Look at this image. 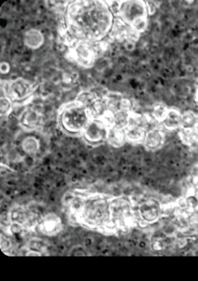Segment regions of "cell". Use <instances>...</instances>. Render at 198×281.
Segmentation results:
<instances>
[{"label": "cell", "instance_id": "obj_1", "mask_svg": "<svg viewBox=\"0 0 198 281\" xmlns=\"http://www.w3.org/2000/svg\"><path fill=\"white\" fill-rule=\"evenodd\" d=\"M114 15L107 2L75 1L65 8L64 24L77 42H101L110 34Z\"/></svg>", "mask_w": 198, "mask_h": 281}, {"label": "cell", "instance_id": "obj_2", "mask_svg": "<svg viewBox=\"0 0 198 281\" xmlns=\"http://www.w3.org/2000/svg\"><path fill=\"white\" fill-rule=\"evenodd\" d=\"M76 221L87 229L116 232L111 224L110 198L99 193L87 195Z\"/></svg>", "mask_w": 198, "mask_h": 281}, {"label": "cell", "instance_id": "obj_3", "mask_svg": "<svg viewBox=\"0 0 198 281\" xmlns=\"http://www.w3.org/2000/svg\"><path fill=\"white\" fill-rule=\"evenodd\" d=\"M91 116L85 106L76 100L63 106L58 115L60 127L68 135H82Z\"/></svg>", "mask_w": 198, "mask_h": 281}, {"label": "cell", "instance_id": "obj_4", "mask_svg": "<svg viewBox=\"0 0 198 281\" xmlns=\"http://www.w3.org/2000/svg\"><path fill=\"white\" fill-rule=\"evenodd\" d=\"M110 213L112 225L116 231H128L136 225L138 216L128 197L110 198Z\"/></svg>", "mask_w": 198, "mask_h": 281}, {"label": "cell", "instance_id": "obj_5", "mask_svg": "<svg viewBox=\"0 0 198 281\" xmlns=\"http://www.w3.org/2000/svg\"><path fill=\"white\" fill-rule=\"evenodd\" d=\"M148 6L144 1L121 2L117 17L139 33L148 28Z\"/></svg>", "mask_w": 198, "mask_h": 281}, {"label": "cell", "instance_id": "obj_6", "mask_svg": "<svg viewBox=\"0 0 198 281\" xmlns=\"http://www.w3.org/2000/svg\"><path fill=\"white\" fill-rule=\"evenodd\" d=\"M97 55L98 52L94 43L78 42L68 49L67 57L83 68H89L94 65Z\"/></svg>", "mask_w": 198, "mask_h": 281}, {"label": "cell", "instance_id": "obj_7", "mask_svg": "<svg viewBox=\"0 0 198 281\" xmlns=\"http://www.w3.org/2000/svg\"><path fill=\"white\" fill-rule=\"evenodd\" d=\"M41 219V214L28 207L15 206L9 212L11 224L19 225L23 229L37 228Z\"/></svg>", "mask_w": 198, "mask_h": 281}, {"label": "cell", "instance_id": "obj_8", "mask_svg": "<svg viewBox=\"0 0 198 281\" xmlns=\"http://www.w3.org/2000/svg\"><path fill=\"white\" fill-rule=\"evenodd\" d=\"M3 92L12 103H19L26 101L32 95L33 86L24 78H17L10 82Z\"/></svg>", "mask_w": 198, "mask_h": 281}, {"label": "cell", "instance_id": "obj_9", "mask_svg": "<svg viewBox=\"0 0 198 281\" xmlns=\"http://www.w3.org/2000/svg\"><path fill=\"white\" fill-rule=\"evenodd\" d=\"M109 129L99 119H91L82 135L86 142L92 146H97L107 139Z\"/></svg>", "mask_w": 198, "mask_h": 281}, {"label": "cell", "instance_id": "obj_10", "mask_svg": "<svg viewBox=\"0 0 198 281\" xmlns=\"http://www.w3.org/2000/svg\"><path fill=\"white\" fill-rule=\"evenodd\" d=\"M162 206L155 199H148L140 205L136 215L141 222L146 224H154L162 215Z\"/></svg>", "mask_w": 198, "mask_h": 281}, {"label": "cell", "instance_id": "obj_11", "mask_svg": "<svg viewBox=\"0 0 198 281\" xmlns=\"http://www.w3.org/2000/svg\"><path fill=\"white\" fill-rule=\"evenodd\" d=\"M36 228L46 236H55L62 231V221L56 214L49 213L42 217Z\"/></svg>", "mask_w": 198, "mask_h": 281}, {"label": "cell", "instance_id": "obj_12", "mask_svg": "<svg viewBox=\"0 0 198 281\" xmlns=\"http://www.w3.org/2000/svg\"><path fill=\"white\" fill-rule=\"evenodd\" d=\"M43 123V115L33 109H26L19 118V124L26 130H34Z\"/></svg>", "mask_w": 198, "mask_h": 281}, {"label": "cell", "instance_id": "obj_13", "mask_svg": "<svg viewBox=\"0 0 198 281\" xmlns=\"http://www.w3.org/2000/svg\"><path fill=\"white\" fill-rule=\"evenodd\" d=\"M165 134L158 128L148 130L143 145L149 151H155L164 146Z\"/></svg>", "mask_w": 198, "mask_h": 281}, {"label": "cell", "instance_id": "obj_14", "mask_svg": "<svg viewBox=\"0 0 198 281\" xmlns=\"http://www.w3.org/2000/svg\"><path fill=\"white\" fill-rule=\"evenodd\" d=\"M161 124L167 130L180 129L183 125V113L177 109L169 108L167 116Z\"/></svg>", "mask_w": 198, "mask_h": 281}, {"label": "cell", "instance_id": "obj_15", "mask_svg": "<svg viewBox=\"0 0 198 281\" xmlns=\"http://www.w3.org/2000/svg\"><path fill=\"white\" fill-rule=\"evenodd\" d=\"M129 26L127 24H125L120 17L116 16L113 20V26H112L110 34H109L112 40L119 42H125Z\"/></svg>", "mask_w": 198, "mask_h": 281}, {"label": "cell", "instance_id": "obj_16", "mask_svg": "<svg viewBox=\"0 0 198 281\" xmlns=\"http://www.w3.org/2000/svg\"><path fill=\"white\" fill-rule=\"evenodd\" d=\"M106 141L113 148H122L125 145V143L127 142L125 129H118L115 126L109 129Z\"/></svg>", "mask_w": 198, "mask_h": 281}, {"label": "cell", "instance_id": "obj_17", "mask_svg": "<svg viewBox=\"0 0 198 281\" xmlns=\"http://www.w3.org/2000/svg\"><path fill=\"white\" fill-rule=\"evenodd\" d=\"M125 130L128 143L143 144L147 133V131L143 127H127Z\"/></svg>", "mask_w": 198, "mask_h": 281}, {"label": "cell", "instance_id": "obj_18", "mask_svg": "<svg viewBox=\"0 0 198 281\" xmlns=\"http://www.w3.org/2000/svg\"><path fill=\"white\" fill-rule=\"evenodd\" d=\"M44 42V37L39 30H30L26 32L24 37L25 45L30 49H38Z\"/></svg>", "mask_w": 198, "mask_h": 281}, {"label": "cell", "instance_id": "obj_19", "mask_svg": "<svg viewBox=\"0 0 198 281\" xmlns=\"http://www.w3.org/2000/svg\"><path fill=\"white\" fill-rule=\"evenodd\" d=\"M179 138L183 144L187 146L193 147L198 145V132L193 129L181 128L179 131Z\"/></svg>", "mask_w": 198, "mask_h": 281}, {"label": "cell", "instance_id": "obj_20", "mask_svg": "<svg viewBox=\"0 0 198 281\" xmlns=\"http://www.w3.org/2000/svg\"><path fill=\"white\" fill-rule=\"evenodd\" d=\"M91 119H100L103 117V115L107 111L106 102L103 97H98V98L87 109Z\"/></svg>", "mask_w": 198, "mask_h": 281}, {"label": "cell", "instance_id": "obj_21", "mask_svg": "<svg viewBox=\"0 0 198 281\" xmlns=\"http://www.w3.org/2000/svg\"><path fill=\"white\" fill-rule=\"evenodd\" d=\"M123 96L119 93L110 92L103 96V99L106 102L107 110L116 113L120 110V103Z\"/></svg>", "mask_w": 198, "mask_h": 281}, {"label": "cell", "instance_id": "obj_22", "mask_svg": "<svg viewBox=\"0 0 198 281\" xmlns=\"http://www.w3.org/2000/svg\"><path fill=\"white\" fill-rule=\"evenodd\" d=\"M98 97H98L95 93L92 92V91H84V92L80 93L77 96L75 100L78 102L80 104H82L83 106H85L87 110Z\"/></svg>", "mask_w": 198, "mask_h": 281}, {"label": "cell", "instance_id": "obj_23", "mask_svg": "<svg viewBox=\"0 0 198 281\" xmlns=\"http://www.w3.org/2000/svg\"><path fill=\"white\" fill-rule=\"evenodd\" d=\"M39 142L37 139L34 137H27L24 139L23 144H22V148L23 151L30 155H35L37 154L39 150Z\"/></svg>", "mask_w": 198, "mask_h": 281}, {"label": "cell", "instance_id": "obj_24", "mask_svg": "<svg viewBox=\"0 0 198 281\" xmlns=\"http://www.w3.org/2000/svg\"><path fill=\"white\" fill-rule=\"evenodd\" d=\"M129 113L124 110L114 113V126L121 129H126L129 125Z\"/></svg>", "mask_w": 198, "mask_h": 281}, {"label": "cell", "instance_id": "obj_25", "mask_svg": "<svg viewBox=\"0 0 198 281\" xmlns=\"http://www.w3.org/2000/svg\"><path fill=\"white\" fill-rule=\"evenodd\" d=\"M169 108L164 103H158L155 105L153 109L152 116L155 120L159 123H162V122L165 118L168 112Z\"/></svg>", "mask_w": 198, "mask_h": 281}, {"label": "cell", "instance_id": "obj_26", "mask_svg": "<svg viewBox=\"0 0 198 281\" xmlns=\"http://www.w3.org/2000/svg\"><path fill=\"white\" fill-rule=\"evenodd\" d=\"M198 122L197 116L191 111L185 112L183 113V125L184 129H193Z\"/></svg>", "mask_w": 198, "mask_h": 281}, {"label": "cell", "instance_id": "obj_27", "mask_svg": "<svg viewBox=\"0 0 198 281\" xmlns=\"http://www.w3.org/2000/svg\"><path fill=\"white\" fill-rule=\"evenodd\" d=\"M143 125H144V115L131 111L129 113L128 127H143Z\"/></svg>", "mask_w": 198, "mask_h": 281}, {"label": "cell", "instance_id": "obj_28", "mask_svg": "<svg viewBox=\"0 0 198 281\" xmlns=\"http://www.w3.org/2000/svg\"><path fill=\"white\" fill-rule=\"evenodd\" d=\"M100 120L110 129L114 127V113L107 110Z\"/></svg>", "mask_w": 198, "mask_h": 281}, {"label": "cell", "instance_id": "obj_29", "mask_svg": "<svg viewBox=\"0 0 198 281\" xmlns=\"http://www.w3.org/2000/svg\"><path fill=\"white\" fill-rule=\"evenodd\" d=\"M12 102L7 96L1 97V115H7L11 111Z\"/></svg>", "mask_w": 198, "mask_h": 281}, {"label": "cell", "instance_id": "obj_30", "mask_svg": "<svg viewBox=\"0 0 198 281\" xmlns=\"http://www.w3.org/2000/svg\"><path fill=\"white\" fill-rule=\"evenodd\" d=\"M78 80V75L75 73H65L62 76V83L65 86L75 85Z\"/></svg>", "mask_w": 198, "mask_h": 281}, {"label": "cell", "instance_id": "obj_31", "mask_svg": "<svg viewBox=\"0 0 198 281\" xmlns=\"http://www.w3.org/2000/svg\"><path fill=\"white\" fill-rule=\"evenodd\" d=\"M120 110L124 111H132V103L131 100L126 97H123L120 103Z\"/></svg>", "mask_w": 198, "mask_h": 281}, {"label": "cell", "instance_id": "obj_32", "mask_svg": "<svg viewBox=\"0 0 198 281\" xmlns=\"http://www.w3.org/2000/svg\"><path fill=\"white\" fill-rule=\"evenodd\" d=\"M186 205L192 210L196 211V208H198V198L196 196L188 197L186 200Z\"/></svg>", "mask_w": 198, "mask_h": 281}, {"label": "cell", "instance_id": "obj_33", "mask_svg": "<svg viewBox=\"0 0 198 281\" xmlns=\"http://www.w3.org/2000/svg\"><path fill=\"white\" fill-rule=\"evenodd\" d=\"M11 247V242L10 241L9 238L4 235H1V250L4 252H6V250H10Z\"/></svg>", "mask_w": 198, "mask_h": 281}, {"label": "cell", "instance_id": "obj_34", "mask_svg": "<svg viewBox=\"0 0 198 281\" xmlns=\"http://www.w3.org/2000/svg\"><path fill=\"white\" fill-rule=\"evenodd\" d=\"M9 71H10V65L8 63L3 62L1 64V72L3 74L8 73Z\"/></svg>", "mask_w": 198, "mask_h": 281}, {"label": "cell", "instance_id": "obj_35", "mask_svg": "<svg viewBox=\"0 0 198 281\" xmlns=\"http://www.w3.org/2000/svg\"><path fill=\"white\" fill-rule=\"evenodd\" d=\"M196 102H197V103H198V88H197V90H196Z\"/></svg>", "mask_w": 198, "mask_h": 281}, {"label": "cell", "instance_id": "obj_36", "mask_svg": "<svg viewBox=\"0 0 198 281\" xmlns=\"http://www.w3.org/2000/svg\"><path fill=\"white\" fill-rule=\"evenodd\" d=\"M195 129L198 132V122L196 123V126H195Z\"/></svg>", "mask_w": 198, "mask_h": 281}]
</instances>
